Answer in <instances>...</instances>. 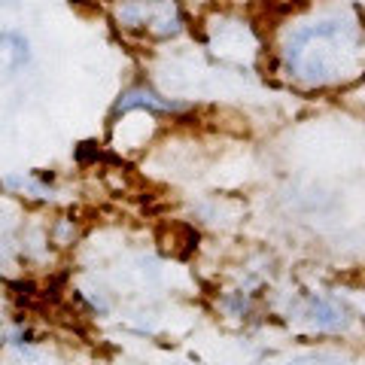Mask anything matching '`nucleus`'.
Returning a JSON list of instances; mask_svg holds the SVG:
<instances>
[{
	"mask_svg": "<svg viewBox=\"0 0 365 365\" xmlns=\"http://www.w3.org/2000/svg\"><path fill=\"white\" fill-rule=\"evenodd\" d=\"M302 317L307 319V326L317 329V332H323V335H341V332H347L350 323H353V314L338 299L317 295V292L304 299Z\"/></svg>",
	"mask_w": 365,
	"mask_h": 365,
	"instance_id": "7ed1b4c3",
	"label": "nucleus"
},
{
	"mask_svg": "<svg viewBox=\"0 0 365 365\" xmlns=\"http://www.w3.org/2000/svg\"><path fill=\"white\" fill-rule=\"evenodd\" d=\"M0 43L9 46V71H21L25 64H31V43L21 31H4Z\"/></svg>",
	"mask_w": 365,
	"mask_h": 365,
	"instance_id": "39448f33",
	"label": "nucleus"
},
{
	"mask_svg": "<svg viewBox=\"0 0 365 365\" xmlns=\"http://www.w3.org/2000/svg\"><path fill=\"white\" fill-rule=\"evenodd\" d=\"M347 98H359L356 104H359V107H362V113H365V76L359 79L356 86H350V88H347Z\"/></svg>",
	"mask_w": 365,
	"mask_h": 365,
	"instance_id": "423d86ee",
	"label": "nucleus"
},
{
	"mask_svg": "<svg viewBox=\"0 0 365 365\" xmlns=\"http://www.w3.org/2000/svg\"><path fill=\"white\" fill-rule=\"evenodd\" d=\"M113 21L128 34H150L153 40H170L182 34L177 0H116Z\"/></svg>",
	"mask_w": 365,
	"mask_h": 365,
	"instance_id": "f03ea898",
	"label": "nucleus"
},
{
	"mask_svg": "<svg viewBox=\"0 0 365 365\" xmlns=\"http://www.w3.org/2000/svg\"><path fill=\"white\" fill-rule=\"evenodd\" d=\"M189 104H182V101H174V98H165L158 95L155 88L150 86H134L128 91H122L116 107H113V113H131V110H143V113H180L186 110Z\"/></svg>",
	"mask_w": 365,
	"mask_h": 365,
	"instance_id": "20e7f679",
	"label": "nucleus"
},
{
	"mask_svg": "<svg viewBox=\"0 0 365 365\" xmlns=\"http://www.w3.org/2000/svg\"><path fill=\"white\" fill-rule=\"evenodd\" d=\"M277 67L304 91H347L365 76V19L350 6H323L289 21Z\"/></svg>",
	"mask_w": 365,
	"mask_h": 365,
	"instance_id": "f257e3e1",
	"label": "nucleus"
}]
</instances>
